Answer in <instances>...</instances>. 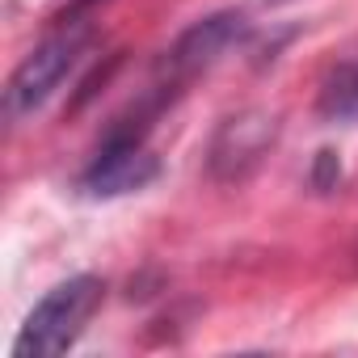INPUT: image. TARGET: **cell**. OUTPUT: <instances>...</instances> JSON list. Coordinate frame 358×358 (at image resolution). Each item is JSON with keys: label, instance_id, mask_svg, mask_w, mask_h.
I'll list each match as a JSON object with an SVG mask.
<instances>
[{"label": "cell", "instance_id": "obj_1", "mask_svg": "<svg viewBox=\"0 0 358 358\" xmlns=\"http://www.w3.org/2000/svg\"><path fill=\"white\" fill-rule=\"evenodd\" d=\"M101 295H106V282L93 278V274H76L59 287H51L34 312L26 316L17 341H13V358H51V354H64L89 324V316L101 308Z\"/></svg>", "mask_w": 358, "mask_h": 358}, {"label": "cell", "instance_id": "obj_2", "mask_svg": "<svg viewBox=\"0 0 358 358\" xmlns=\"http://www.w3.org/2000/svg\"><path fill=\"white\" fill-rule=\"evenodd\" d=\"M85 47H89V26H85V22H68V26H59L55 34H47V38L17 64V72L9 76V89H5V110H9V118L34 114V110L64 85V76L80 64Z\"/></svg>", "mask_w": 358, "mask_h": 358}, {"label": "cell", "instance_id": "obj_3", "mask_svg": "<svg viewBox=\"0 0 358 358\" xmlns=\"http://www.w3.org/2000/svg\"><path fill=\"white\" fill-rule=\"evenodd\" d=\"M156 177H160V160L152 156V148L139 135L118 131L101 143V152L80 173V190L89 199H118V194H135L152 186Z\"/></svg>", "mask_w": 358, "mask_h": 358}, {"label": "cell", "instance_id": "obj_4", "mask_svg": "<svg viewBox=\"0 0 358 358\" xmlns=\"http://www.w3.org/2000/svg\"><path fill=\"white\" fill-rule=\"evenodd\" d=\"M274 135H278V122L266 110H241L224 118L211 139V177L215 182H245L270 152Z\"/></svg>", "mask_w": 358, "mask_h": 358}, {"label": "cell", "instance_id": "obj_5", "mask_svg": "<svg viewBox=\"0 0 358 358\" xmlns=\"http://www.w3.org/2000/svg\"><path fill=\"white\" fill-rule=\"evenodd\" d=\"M245 30H249L245 17L232 13V9L194 22L182 38L169 47V55H164V76H169V85H186V80H194L199 72H207L211 64H220V59L245 38ZM169 85H164V89H169Z\"/></svg>", "mask_w": 358, "mask_h": 358}, {"label": "cell", "instance_id": "obj_6", "mask_svg": "<svg viewBox=\"0 0 358 358\" xmlns=\"http://www.w3.org/2000/svg\"><path fill=\"white\" fill-rule=\"evenodd\" d=\"M316 110H320L324 122H358V55L341 59V64L320 80Z\"/></svg>", "mask_w": 358, "mask_h": 358}, {"label": "cell", "instance_id": "obj_7", "mask_svg": "<svg viewBox=\"0 0 358 358\" xmlns=\"http://www.w3.org/2000/svg\"><path fill=\"white\" fill-rule=\"evenodd\" d=\"M266 5H287V0H266Z\"/></svg>", "mask_w": 358, "mask_h": 358}]
</instances>
